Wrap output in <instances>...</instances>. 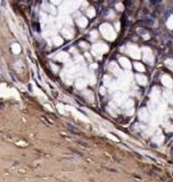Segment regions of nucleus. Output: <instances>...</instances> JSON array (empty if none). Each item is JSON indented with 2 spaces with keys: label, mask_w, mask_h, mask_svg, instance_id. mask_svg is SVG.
Returning a JSON list of instances; mask_svg holds the SVG:
<instances>
[{
  "label": "nucleus",
  "mask_w": 173,
  "mask_h": 182,
  "mask_svg": "<svg viewBox=\"0 0 173 182\" xmlns=\"http://www.w3.org/2000/svg\"><path fill=\"white\" fill-rule=\"evenodd\" d=\"M154 141L157 142V143H161V142L163 141V136H162V134H157L156 138H154Z\"/></svg>",
  "instance_id": "12"
},
{
  "label": "nucleus",
  "mask_w": 173,
  "mask_h": 182,
  "mask_svg": "<svg viewBox=\"0 0 173 182\" xmlns=\"http://www.w3.org/2000/svg\"><path fill=\"white\" fill-rule=\"evenodd\" d=\"M101 31H103L104 35L106 36L107 39H109V40H113V39H114V32H113L112 27L109 25L104 24L103 26H101Z\"/></svg>",
  "instance_id": "1"
},
{
  "label": "nucleus",
  "mask_w": 173,
  "mask_h": 182,
  "mask_svg": "<svg viewBox=\"0 0 173 182\" xmlns=\"http://www.w3.org/2000/svg\"><path fill=\"white\" fill-rule=\"evenodd\" d=\"M169 26H170L171 28H173V16L170 18V21H169Z\"/></svg>",
  "instance_id": "16"
},
{
  "label": "nucleus",
  "mask_w": 173,
  "mask_h": 182,
  "mask_svg": "<svg viewBox=\"0 0 173 182\" xmlns=\"http://www.w3.org/2000/svg\"><path fill=\"white\" fill-rule=\"evenodd\" d=\"M166 65H167V67L173 70V60H166Z\"/></svg>",
  "instance_id": "13"
},
{
  "label": "nucleus",
  "mask_w": 173,
  "mask_h": 182,
  "mask_svg": "<svg viewBox=\"0 0 173 182\" xmlns=\"http://www.w3.org/2000/svg\"><path fill=\"white\" fill-rule=\"evenodd\" d=\"M114 99L116 100L117 102H123L124 101V99H125V94L123 93V92H116V93L114 94Z\"/></svg>",
  "instance_id": "5"
},
{
  "label": "nucleus",
  "mask_w": 173,
  "mask_h": 182,
  "mask_svg": "<svg viewBox=\"0 0 173 182\" xmlns=\"http://www.w3.org/2000/svg\"><path fill=\"white\" fill-rule=\"evenodd\" d=\"M130 54H131V56L138 58V57H139V51H138L137 47H134V46H130Z\"/></svg>",
  "instance_id": "8"
},
{
  "label": "nucleus",
  "mask_w": 173,
  "mask_h": 182,
  "mask_svg": "<svg viewBox=\"0 0 173 182\" xmlns=\"http://www.w3.org/2000/svg\"><path fill=\"white\" fill-rule=\"evenodd\" d=\"M143 52H145V55H143L145 59L147 60V62H153V56H151V51H150V50L145 49V50H143Z\"/></svg>",
  "instance_id": "7"
},
{
  "label": "nucleus",
  "mask_w": 173,
  "mask_h": 182,
  "mask_svg": "<svg viewBox=\"0 0 173 182\" xmlns=\"http://www.w3.org/2000/svg\"><path fill=\"white\" fill-rule=\"evenodd\" d=\"M139 118H140V120H142V121H148L149 114H148V110L146 109V108L140 109V112H139Z\"/></svg>",
  "instance_id": "4"
},
{
  "label": "nucleus",
  "mask_w": 173,
  "mask_h": 182,
  "mask_svg": "<svg viewBox=\"0 0 173 182\" xmlns=\"http://www.w3.org/2000/svg\"><path fill=\"white\" fill-rule=\"evenodd\" d=\"M158 98H159V91H158V89L154 88L153 91H151V93H150L151 101H153V102H157V101H158Z\"/></svg>",
  "instance_id": "3"
},
{
  "label": "nucleus",
  "mask_w": 173,
  "mask_h": 182,
  "mask_svg": "<svg viewBox=\"0 0 173 182\" xmlns=\"http://www.w3.org/2000/svg\"><path fill=\"white\" fill-rule=\"evenodd\" d=\"M134 66H136V68H137L138 71H145V68H143V66L141 64H136Z\"/></svg>",
  "instance_id": "14"
},
{
  "label": "nucleus",
  "mask_w": 173,
  "mask_h": 182,
  "mask_svg": "<svg viewBox=\"0 0 173 182\" xmlns=\"http://www.w3.org/2000/svg\"><path fill=\"white\" fill-rule=\"evenodd\" d=\"M162 82H163L164 85L169 87V88H171V87H172V80L166 75H164L163 78H162Z\"/></svg>",
  "instance_id": "6"
},
{
  "label": "nucleus",
  "mask_w": 173,
  "mask_h": 182,
  "mask_svg": "<svg viewBox=\"0 0 173 182\" xmlns=\"http://www.w3.org/2000/svg\"><path fill=\"white\" fill-rule=\"evenodd\" d=\"M133 107H134V105H133V100H127V101L124 102V105H123L124 112L127 113V114H129V115H131L133 113Z\"/></svg>",
  "instance_id": "2"
},
{
  "label": "nucleus",
  "mask_w": 173,
  "mask_h": 182,
  "mask_svg": "<svg viewBox=\"0 0 173 182\" xmlns=\"http://www.w3.org/2000/svg\"><path fill=\"white\" fill-rule=\"evenodd\" d=\"M137 81L140 84H142V85H145V84H147V79L145 78V76H142V75H138L137 76Z\"/></svg>",
  "instance_id": "9"
},
{
  "label": "nucleus",
  "mask_w": 173,
  "mask_h": 182,
  "mask_svg": "<svg viewBox=\"0 0 173 182\" xmlns=\"http://www.w3.org/2000/svg\"><path fill=\"white\" fill-rule=\"evenodd\" d=\"M107 50V47L104 46V44H99L95 48V51H106Z\"/></svg>",
  "instance_id": "11"
},
{
  "label": "nucleus",
  "mask_w": 173,
  "mask_h": 182,
  "mask_svg": "<svg viewBox=\"0 0 173 182\" xmlns=\"http://www.w3.org/2000/svg\"><path fill=\"white\" fill-rule=\"evenodd\" d=\"M167 96H169V101L173 104V93H167Z\"/></svg>",
  "instance_id": "15"
},
{
  "label": "nucleus",
  "mask_w": 173,
  "mask_h": 182,
  "mask_svg": "<svg viewBox=\"0 0 173 182\" xmlns=\"http://www.w3.org/2000/svg\"><path fill=\"white\" fill-rule=\"evenodd\" d=\"M120 63H121V64H122L124 67H127V68H129V67H130V63H129V60L125 59V58H121V59H120Z\"/></svg>",
  "instance_id": "10"
}]
</instances>
